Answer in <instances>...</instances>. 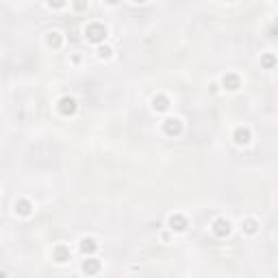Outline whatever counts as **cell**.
<instances>
[{"label":"cell","instance_id":"cell-1","mask_svg":"<svg viewBox=\"0 0 278 278\" xmlns=\"http://www.w3.org/2000/svg\"><path fill=\"white\" fill-rule=\"evenodd\" d=\"M83 33H85V40L89 43H94V46L105 43V40L109 37V31H107V26L102 22H89Z\"/></svg>","mask_w":278,"mask_h":278},{"label":"cell","instance_id":"cell-2","mask_svg":"<svg viewBox=\"0 0 278 278\" xmlns=\"http://www.w3.org/2000/svg\"><path fill=\"white\" fill-rule=\"evenodd\" d=\"M211 233H213V235H215L217 239H226V237L233 233L231 219H226V217H215V219H213V224H211Z\"/></svg>","mask_w":278,"mask_h":278},{"label":"cell","instance_id":"cell-3","mask_svg":"<svg viewBox=\"0 0 278 278\" xmlns=\"http://www.w3.org/2000/svg\"><path fill=\"white\" fill-rule=\"evenodd\" d=\"M57 111H59L63 118H70V115H74L79 111V102H76V98H72V96H61L59 102H57Z\"/></svg>","mask_w":278,"mask_h":278},{"label":"cell","instance_id":"cell-4","mask_svg":"<svg viewBox=\"0 0 278 278\" xmlns=\"http://www.w3.org/2000/svg\"><path fill=\"white\" fill-rule=\"evenodd\" d=\"M168 228L174 235H180V233H185L189 228V219L185 217L183 213H172V215L168 217Z\"/></svg>","mask_w":278,"mask_h":278},{"label":"cell","instance_id":"cell-5","mask_svg":"<svg viewBox=\"0 0 278 278\" xmlns=\"http://www.w3.org/2000/svg\"><path fill=\"white\" fill-rule=\"evenodd\" d=\"M183 120L180 118H165L163 120V135L168 137H180L183 135Z\"/></svg>","mask_w":278,"mask_h":278},{"label":"cell","instance_id":"cell-6","mask_svg":"<svg viewBox=\"0 0 278 278\" xmlns=\"http://www.w3.org/2000/svg\"><path fill=\"white\" fill-rule=\"evenodd\" d=\"M219 83H222L224 91H239L241 89V79H239V74H235V72H226Z\"/></svg>","mask_w":278,"mask_h":278},{"label":"cell","instance_id":"cell-7","mask_svg":"<svg viewBox=\"0 0 278 278\" xmlns=\"http://www.w3.org/2000/svg\"><path fill=\"white\" fill-rule=\"evenodd\" d=\"M13 211H16V215H20V217H31L33 211H35V207H33V202L28 198H18L16 202H13Z\"/></svg>","mask_w":278,"mask_h":278},{"label":"cell","instance_id":"cell-8","mask_svg":"<svg viewBox=\"0 0 278 278\" xmlns=\"http://www.w3.org/2000/svg\"><path fill=\"white\" fill-rule=\"evenodd\" d=\"M72 258V250L70 246H65V243H57L55 248H52V261L63 265V263H67Z\"/></svg>","mask_w":278,"mask_h":278},{"label":"cell","instance_id":"cell-9","mask_svg":"<svg viewBox=\"0 0 278 278\" xmlns=\"http://www.w3.org/2000/svg\"><path fill=\"white\" fill-rule=\"evenodd\" d=\"M102 270V261L100 258H96L94 255H89L83 261V265H81V272L83 274H87V276H94V274H98V272Z\"/></svg>","mask_w":278,"mask_h":278},{"label":"cell","instance_id":"cell-10","mask_svg":"<svg viewBox=\"0 0 278 278\" xmlns=\"http://www.w3.org/2000/svg\"><path fill=\"white\" fill-rule=\"evenodd\" d=\"M233 141H235L237 146H248L252 141V130L248 128V126H237V128L233 130Z\"/></svg>","mask_w":278,"mask_h":278},{"label":"cell","instance_id":"cell-11","mask_svg":"<svg viewBox=\"0 0 278 278\" xmlns=\"http://www.w3.org/2000/svg\"><path fill=\"white\" fill-rule=\"evenodd\" d=\"M170 107H172V100H170L165 94H157L152 98V111L154 113H168Z\"/></svg>","mask_w":278,"mask_h":278},{"label":"cell","instance_id":"cell-12","mask_svg":"<svg viewBox=\"0 0 278 278\" xmlns=\"http://www.w3.org/2000/svg\"><path fill=\"white\" fill-rule=\"evenodd\" d=\"M79 248H81V252L85 257L96 255V252H98V241H96L94 237H83L81 241H79Z\"/></svg>","mask_w":278,"mask_h":278},{"label":"cell","instance_id":"cell-13","mask_svg":"<svg viewBox=\"0 0 278 278\" xmlns=\"http://www.w3.org/2000/svg\"><path fill=\"white\" fill-rule=\"evenodd\" d=\"M241 231H243V235L252 237V235H257V233L261 231V224H258L257 217H246L241 222Z\"/></svg>","mask_w":278,"mask_h":278},{"label":"cell","instance_id":"cell-14","mask_svg":"<svg viewBox=\"0 0 278 278\" xmlns=\"http://www.w3.org/2000/svg\"><path fill=\"white\" fill-rule=\"evenodd\" d=\"M46 46L52 48V50H59V48L63 46V35H61L59 31H55V28H52V31H48L46 33Z\"/></svg>","mask_w":278,"mask_h":278},{"label":"cell","instance_id":"cell-15","mask_svg":"<svg viewBox=\"0 0 278 278\" xmlns=\"http://www.w3.org/2000/svg\"><path fill=\"white\" fill-rule=\"evenodd\" d=\"M96 57H98L100 61H109L111 57H113V48H111L109 43H98V46H96Z\"/></svg>","mask_w":278,"mask_h":278},{"label":"cell","instance_id":"cell-16","mask_svg":"<svg viewBox=\"0 0 278 278\" xmlns=\"http://www.w3.org/2000/svg\"><path fill=\"white\" fill-rule=\"evenodd\" d=\"M70 4H72V9H74L76 13H83V11L89 9V0H70Z\"/></svg>","mask_w":278,"mask_h":278},{"label":"cell","instance_id":"cell-17","mask_svg":"<svg viewBox=\"0 0 278 278\" xmlns=\"http://www.w3.org/2000/svg\"><path fill=\"white\" fill-rule=\"evenodd\" d=\"M261 65H263V67H267V70H272V67L276 65V57L272 55V52L263 55V57H261Z\"/></svg>","mask_w":278,"mask_h":278},{"label":"cell","instance_id":"cell-18","mask_svg":"<svg viewBox=\"0 0 278 278\" xmlns=\"http://www.w3.org/2000/svg\"><path fill=\"white\" fill-rule=\"evenodd\" d=\"M46 2H48V7H50L52 11H61V9H65L67 0H46Z\"/></svg>","mask_w":278,"mask_h":278},{"label":"cell","instance_id":"cell-19","mask_svg":"<svg viewBox=\"0 0 278 278\" xmlns=\"http://www.w3.org/2000/svg\"><path fill=\"white\" fill-rule=\"evenodd\" d=\"M105 2H107V4H109V7H115V4H120V2H122V0H105Z\"/></svg>","mask_w":278,"mask_h":278},{"label":"cell","instance_id":"cell-20","mask_svg":"<svg viewBox=\"0 0 278 278\" xmlns=\"http://www.w3.org/2000/svg\"><path fill=\"white\" fill-rule=\"evenodd\" d=\"M130 2H135V4H144V2H148V0H130Z\"/></svg>","mask_w":278,"mask_h":278},{"label":"cell","instance_id":"cell-21","mask_svg":"<svg viewBox=\"0 0 278 278\" xmlns=\"http://www.w3.org/2000/svg\"><path fill=\"white\" fill-rule=\"evenodd\" d=\"M228 2H233V0H228Z\"/></svg>","mask_w":278,"mask_h":278}]
</instances>
